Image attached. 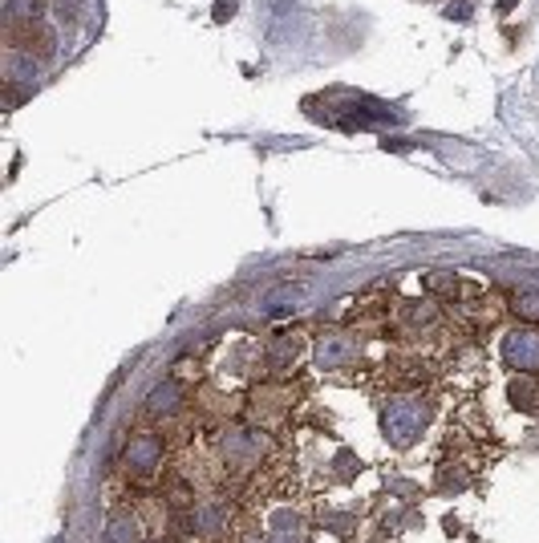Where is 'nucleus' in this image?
<instances>
[{
  "label": "nucleus",
  "mask_w": 539,
  "mask_h": 543,
  "mask_svg": "<svg viewBox=\"0 0 539 543\" xmlns=\"http://www.w3.org/2000/svg\"><path fill=\"white\" fill-rule=\"evenodd\" d=\"M9 13H13V21L33 25V21H41V0H9Z\"/></svg>",
  "instance_id": "obj_1"
},
{
  "label": "nucleus",
  "mask_w": 539,
  "mask_h": 543,
  "mask_svg": "<svg viewBox=\"0 0 539 543\" xmlns=\"http://www.w3.org/2000/svg\"><path fill=\"white\" fill-rule=\"evenodd\" d=\"M236 9H239V0H220V4H215V21H220V25H223V21H231V17H236Z\"/></svg>",
  "instance_id": "obj_2"
},
{
  "label": "nucleus",
  "mask_w": 539,
  "mask_h": 543,
  "mask_svg": "<svg viewBox=\"0 0 539 543\" xmlns=\"http://www.w3.org/2000/svg\"><path fill=\"white\" fill-rule=\"evenodd\" d=\"M447 17H450V21H466V17H471V9H466V4H450Z\"/></svg>",
  "instance_id": "obj_3"
},
{
  "label": "nucleus",
  "mask_w": 539,
  "mask_h": 543,
  "mask_svg": "<svg viewBox=\"0 0 539 543\" xmlns=\"http://www.w3.org/2000/svg\"><path fill=\"white\" fill-rule=\"evenodd\" d=\"M515 4H519V0H499V13H511Z\"/></svg>",
  "instance_id": "obj_4"
}]
</instances>
